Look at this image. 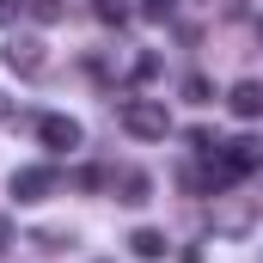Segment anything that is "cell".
Listing matches in <instances>:
<instances>
[{
    "label": "cell",
    "instance_id": "obj_1",
    "mask_svg": "<svg viewBox=\"0 0 263 263\" xmlns=\"http://www.w3.org/2000/svg\"><path fill=\"white\" fill-rule=\"evenodd\" d=\"M117 123H123L135 141H165V135H172V110H165L159 98H123Z\"/></svg>",
    "mask_w": 263,
    "mask_h": 263
},
{
    "label": "cell",
    "instance_id": "obj_11",
    "mask_svg": "<svg viewBox=\"0 0 263 263\" xmlns=\"http://www.w3.org/2000/svg\"><path fill=\"white\" fill-rule=\"evenodd\" d=\"M184 98H190V104H214V86H208V73H190V80H184Z\"/></svg>",
    "mask_w": 263,
    "mask_h": 263
},
{
    "label": "cell",
    "instance_id": "obj_8",
    "mask_svg": "<svg viewBox=\"0 0 263 263\" xmlns=\"http://www.w3.org/2000/svg\"><path fill=\"white\" fill-rule=\"evenodd\" d=\"M129 251H135L141 263H159V257H165V233H153V227H141V233L129 239Z\"/></svg>",
    "mask_w": 263,
    "mask_h": 263
},
{
    "label": "cell",
    "instance_id": "obj_16",
    "mask_svg": "<svg viewBox=\"0 0 263 263\" xmlns=\"http://www.w3.org/2000/svg\"><path fill=\"white\" fill-rule=\"evenodd\" d=\"M0 117H6V98H0Z\"/></svg>",
    "mask_w": 263,
    "mask_h": 263
},
{
    "label": "cell",
    "instance_id": "obj_9",
    "mask_svg": "<svg viewBox=\"0 0 263 263\" xmlns=\"http://www.w3.org/2000/svg\"><path fill=\"white\" fill-rule=\"evenodd\" d=\"M135 12H141L147 25H172V12H178V0H141Z\"/></svg>",
    "mask_w": 263,
    "mask_h": 263
},
{
    "label": "cell",
    "instance_id": "obj_17",
    "mask_svg": "<svg viewBox=\"0 0 263 263\" xmlns=\"http://www.w3.org/2000/svg\"><path fill=\"white\" fill-rule=\"evenodd\" d=\"M257 43H263V25H257Z\"/></svg>",
    "mask_w": 263,
    "mask_h": 263
},
{
    "label": "cell",
    "instance_id": "obj_14",
    "mask_svg": "<svg viewBox=\"0 0 263 263\" xmlns=\"http://www.w3.org/2000/svg\"><path fill=\"white\" fill-rule=\"evenodd\" d=\"M6 239H12V220H6V214H0V245H6Z\"/></svg>",
    "mask_w": 263,
    "mask_h": 263
},
{
    "label": "cell",
    "instance_id": "obj_5",
    "mask_svg": "<svg viewBox=\"0 0 263 263\" xmlns=\"http://www.w3.org/2000/svg\"><path fill=\"white\" fill-rule=\"evenodd\" d=\"M37 141H43L49 153H73V147H80V123H73V117H37Z\"/></svg>",
    "mask_w": 263,
    "mask_h": 263
},
{
    "label": "cell",
    "instance_id": "obj_2",
    "mask_svg": "<svg viewBox=\"0 0 263 263\" xmlns=\"http://www.w3.org/2000/svg\"><path fill=\"white\" fill-rule=\"evenodd\" d=\"M62 190V172L55 165H18L12 172V202H49Z\"/></svg>",
    "mask_w": 263,
    "mask_h": 263
},
{
    "label": "cell",
    "instance_id": "obj_4",
    "mask_svg": "<svg viewBox=\"0 0 263 263\" xmlns=\"http://www.w3.org/2000/svg\"><path fill=\"white\" fill-rule=\"evenodd\" d=\"M6 67H12V73H25V80H31V73H43V67H49L43 37H12V43H6Z\"/></svg>",
    "mask_w": 263,
    "mask_h": 263
},
{
    "label": "cell",
    "instance_id": "obj_15",
    "mask_svg": "<svg viewBox=\"0 0 263 263\" xmlns=\"http://www.w3.org/2000/svg\"><path fill=\"white\" fill-rule=\"evenodd\" d=\"M184 263H202V257H196V251H184Z\"/></svg>",
    "mask_w": 263,
    "mask_h": 263
},
{
    "label": "cell",
    "instance_id": "obj_6",
    "mask_svg": "<svg viewBox=\"0 0 263 263\" xmlns=\"http://www.w3.org/2000/svg\"><path fill=\"white\" fill-rule=\"evenodd\" d=\"M227 110H233L239 123H257V117H263V86H257V80H239V86L227 92Z\"/></svg>",
    "mask_w": 263,
    "mask_h": 263
},
{
    "label": "cell",
    "instance_id": "obj_3",
    "mask_svg": "<svg viewBox=\"0 0 263 263\" xmlns=\"http://www.w3.org/2000/svg\"><path fill=\"white\" fill-rule=\"evenodd\" d=\"M214 165L227 172V184H233V178H245V172H257V165H263V141H251V135H239V141H220Z\"/></svg>",
    "mask_w": 263,
    "mask_h": 263
},
{
    "label": "cell",
    "instance_id": "obj_12",
    "mask_svg": "<svg viewBox=\"0 0 263 263\" xmlns=\"http://www.w3.org/2000/svg\"><path fill=\"white\" fill-rule=\"evenodd\" d=\"M92 12H98V25H123V18H129L123 0H92Z\"/></svg>",
    "mask_w": 263,
    "mask_h": 263
},
{
    "label": "cell",
    "instance_id": "obj_7",
    "mask_svg": "<svg viewBox=\"0 0 263 263\" xmlns=\"http://www.w3.org/2000/svg\"><path fill=\"white\" fill-rule=\"evenodd\" d=\"M117 190H123V196L117 202H129V208H141V202H153V178H147V172H123V178H117Z\"/></svg>",
    "mask_w": 263,
    "mask_h": 263
},
{
    "label": "cell",
    "instance_id": "obj_10",
    "mask_svg": "<svg viewBox=\"0 0 263 263\" xmlns=\"http://www.w3.org/2000/svg\"><path fill=\"white\" fill-rule=\"evenodd\" d=\"M25 12H31V18H37V25H62V0H25Z\"/></svg>",
    "mask_w": 263,
    "mask_h": 263
},
{
    "label": "cell",
    "instance_id": "obj_13",
    "mask_svg": "<svg viewBox=\"0 0 263 263\" xmlns=\"http://www.w3.org/2000/svg\"><path fill=\"white\" fill-rule=\"evenodd\" d=\"M18 12H25V0H0V25H12Z\"/></svg>",
    "mask_w": 263,
    "mask_h": 263
}]
</instances>
